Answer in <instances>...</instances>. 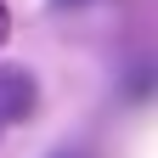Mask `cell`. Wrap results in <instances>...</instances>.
Masks as SVG:
<instances>
[{
    "label": "cell",
    "mask_w": 158,
    "mask_h": 158,
    "mask_svg": "<svg viewBox=\"0 0 158 158\" xmlns=\"http://www.w3.org/2000/svg\"><path fill=\"white\" fill-rule=\"evenodd\" d=\"M28 107H34V79L23 68H0V130L17 124Z\"/></svg>",
    "instance_id": "cell-1"
},
{
    "label": "cell",
    "mask_w": 158,
    "mask_h": 158,
    "mask_svg": "<svg viewBox=\"0 0 158 158\" xmlns=\"http://www.w3.org/2000/svg\"><path fill=\"white\" fill-rule=\"evenodd\" d=\"M0 40H6V6H0Z\"/></svg>",
    "instance_id": "cell-2"
}]
</instances>
